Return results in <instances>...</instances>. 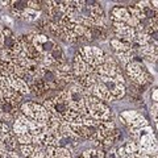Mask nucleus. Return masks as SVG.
I'll list each match as a JSON object with an SVG mask.
<instances>
[{"label":"nucleus","instance_id":"obj_7","mask_svg":"<svg viewBox=\"0 0 158 158\" xmlns=\"http://www.w3.org/2000/svg\"><path fill=\"white\" fill-rule=\"evenodd\" d=\"M151 98H153V100H156V102L158 103V89L153 90V94H151Z\"/></svg>","mask_w":158,"mask_h":158},{"label":"nucleus","instance_id":"obj_6","mask_svg":"<svg viewBox=\"0 0 158 158\" xmlns=\"http://www.w3.org/2000/svg\"><path fill=\"white\" fill-rule=\"evenodd\" d=\"M10 132H11V129H10V127H8V124L0 121V133H4V135H7V133H10Z\"/></svg>","mask_w":158,"mask_h":158},{"label":"nucleus","instance_id":"obj_5","mask_svg":"<svg viewBox=\"0 0 158 158\" xmlns=\"http://www.w3.org/2000/svg\"><path fill=\"white\" fill-rule=\"evenodd\" d=\"M0 30H1L4 38L5 37H13V32H12V29L8 28V26H0Z\"/></svg>","mask_w":158,"mask_h":158},{"label":"nucleus","instance_id":"obj_1","mask_svg":"<svg viewBox=\"0 0 158 158\" xmlns=\"http://www.w3.org/2000/svg\"><path fill=\"white\" fill-rule=\"evenodd\" d=\"M10 83H11V87L13 90H16V91H19L20 94H28L30 92V89H29V86H28V83H26L25 80H23L21 78L19 77H16L15 74H11L10 77Z\"/></svg>","mask_w":158,"mask_h":158},{"label":"nucleus","instance_id":"obj_3","mask_svg":"<svg viewBox=\"0 0 158 158\" xmlns=\"http://www.w3.org/2000/svg\"><path fill=\"white\" fill-rule=\"evenodd\" d=\"M20 150L21 153L24 154L25 157H32L33 151H34V146H33L32 144H28V145H20Z\"/></svg>","mask_w":158,"mask_h":158},{"label":"nucleus","instance_id":"obj_2","mask_svg":"<svg viewBox=\"0 0 158 158\" xmlns=\"http://www.w3.org/2000/svg\"><path fill=\"white\" fill-rule=\"evenodd\" d=\"M17 137V141H19L20 145H28V144H32L33 142V136L30 135L29 132L24 133V135H20V136H16Z\"/></svg>","mask_w":158,"mask_h":158},{"label":"nucleus","instance_id":"obj_8","mask_svg":"<svg viewBox=\"0 0 158 158\" xmlns=\"http://www.w3.org/2000/svg\"><path fill=\"white\" fill-rule=\"evenodd\" d=\"M3 45H4V36H3L1 30H0V49H3Z\"/></svg>","mask_w":158,"mask_h":158},{"label":"nucleus","instance_id":"obj_4","mask_svg":"<svg viewBox=\"0 0 158 158\" xmlns=\"http://www.w3.org/2000/svg\"><path fill=\"white\" fill-rule=\"evenodd\" d=\"M0 121H3L5 124H11L15 121V116L12 113H4V112H1L0 113Z\"/></svg>","mask_w":158,"mask_h":158}]
</instances>
